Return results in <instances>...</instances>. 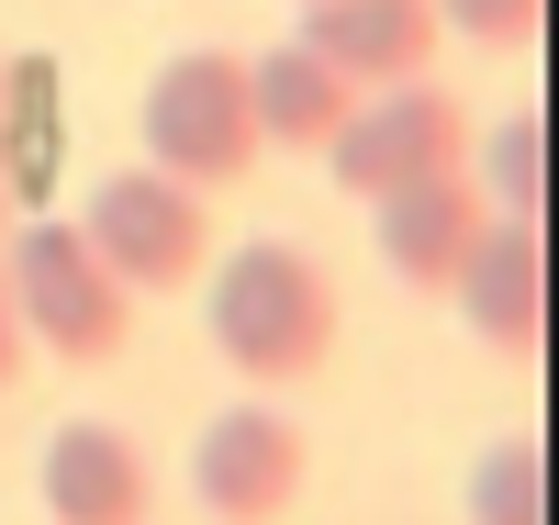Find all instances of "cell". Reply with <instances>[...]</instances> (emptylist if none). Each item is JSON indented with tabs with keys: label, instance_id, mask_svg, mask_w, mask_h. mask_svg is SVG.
Here are the masks:
<instances>
[{
	"label": "cell",
	"instance_id": "cell-1",
	"mask_svg": "<svg viewBox=\"0 0 559 525\" xmlns=\"http://www.w3.org/2000/svg\"><path fill=\"white\" fill-rule=\"evenodd\" d=\"M213 347H224V369H247L258 392L313 380L336 358V279H324V258L292 247V235L236 247L213 269Z\"/></svg>",
	"mask_w": 559,
	"mask_h": 525
},
{
	"label": "cell",
	"instance_id": "cell-2",
	"mask_svg": "<svg viewBox=\"0 0 559 525\" xmlns=\"http://www.w3.org/2000/svg\"><path fill=\"white\" fill-rule=\"evenodd\" d=\"M0 269H12V302H23V336L34 358H68V369H102L134 324V291L90 258L79 224H12L0 235Z\"/></svg>",
	"mask_w": 559,
	"mask_h": 525
},
{
	"label": "cell",
	"instance_id": "cell-3",
	"mask_svg": "<svg viewBox=\"0 0 559 525\" xmlns=\"http://www.w3.org/2000/svg\"><path fill=\"white\" fill-rule=\"evenodd\" d=\"M146 168H168L179 190H236L258 168V102H247V57L191 45L146 79Z\"/></svg>",
	"mask_w": 559,
	"mask_h": 525
},
{
	"label": "cell",
	"instance_id": "cell-4",
	"mask_svg": "<svg viewBox=\"0 0 559 525\" xmlns=\"http://www.w3.org/2000/svg\"><path fill=\"white\" fill-rule=\"evenodd\" d=\"M471 112L448 102L437 79H392L369 90V102H347V123L324 134V168H336L347 202H392V190H426L448 168H471Z\"/></svg>",
	"mask_w": 559,
	"mask_h": 525
},
{
	"label": "cell",
	"instance_id": "cell-5",
	"mask_svg": "<svg viewBox=\"0 0 559 525\" xmlns=\"http://www.w3.org/2000/svg\"><path fill=\"white\" fill-rule=\"evenodd\" d=\"M79 235H90V258H102L123 291H179V279L213 269V213H202V190H179L168 168H112L90 190Z\"/></svg>",
	"mask_w": 559,
	"mask_h": 525
},
{
	"label": "cell",
	"instance_id": "cell-6",
	"mask_svg": "<svg viewBox=\"0 0 559 525\" xmlns=\"http://www.w3.org/2000/svg\"><path fill=\"white\" fill-rule=\"evenodd\" d=\"M302 469H313L302 425L269 414V403H236V414L202 425V448H191V492H202L213 525H280V514L302 503Z\"/></svg>",
	"mask_w": 559,
	"mask_h": 525
},
{
	"label": "cell",
	"instance_id": "cell-7",
	"mask_svg": "<svg viewBox=\"0 0 559 525\" xmlns=\"http://www.w3.org/2000/svg\"><path fill=\"white\" fill-rule=\"evenodd\" d=\"M448 302L471 313V336L492 358H537L548 347V224L537 213H492L471 269L448 279Z\"/></svg>",
	"mask_w": 559,
	"mask_h": 525
},
{
	"label": "cell",
	"instance_id": "cell-8",
	"mask_svg": "<svg viewBox=\"0 0 559 525\" xmlns=\"http://www.w3.org/2000/svg\"><path fill=\"white\" fill-rule=\"evenodd\" d=\"M437 34H448L437 0H302L292 45H313L347 90H392V79H426Z\"/></svg>",
	"mask_w": 559,
	"mask_h": 525
},
{
	"label": "cell",
	"instance_id": "cell-9",
	"mask_svg": "<svg viewBox=\"0 0 559 525\" xmlns=\"http://www.w3.org/2000/svg\"><path fill=\"white\" fill-rule=\"evenodd\" d=\"M369 213H381V269L403 279V291H426V302L471 269L481 224H492V202H481L471 168H448V179H426V190H392V202H369Z\"/></svg>",
	"mask_w": 559,
	"mask_h": 525
},
{
	"label": "cell",
	"instance_id": "cell-10",
	"mask_svg": "<svg viewBox=\"0 0 559 525\" xmlns=\"http://www.w3.org/2000/svg\"><path fill=\"white\" fill-rule=\"evenodd\" d=\"M157 469L123 425H57L45 437V514L57 525H146Z\"/></svg>",
	"mask_w": 559,
	"mask_h": 525
},
{
	"label": "cell",
	"instance_id": "cell-11",
	"mask_svg": "<svg viewBox=\"0 0 559 525\" xmlns=\"http://www.w3.org/2000/svg\"><path fill=\"white\" fill-rule=\"evenodd\" d=\"M247 102H258V146H313L324 157V134L347 123L358 90L313 57V45H269V57L247 68Z\"/></svg>",
	"mask_w": 559,
	"mask_h": 525
},
{
	"label": "cell",
	"instance_id": "cell-12",
	"mask_svg": "<svg viewBox=\"0 0 559 525\" xmlns=\"http://www.w3.org/2000/svg\"><path fill=\"white\" fill-rule=\"evenodd\" d=\"M471 157H481V202L492 213H548V112H503L492 134H471Z\"/></svg>",
	"mask_w": 559,
	"mask_h": 525
},
{
	"label": "cell",
	"instance_id": "cell-13",
	"mask_svg": "<svg viewBox=\"0 0 559 525\" xmlns=\"http://www.w3.org/2000/svg\"><path fill=\"white\" fill-rule=\"evenodd\" d=\"M471 525H548V448L537 437H503L471 469Z\"/></svg>",
	"mask_w": 559,
	"mask_h": 525
},
{
	"label": "cell",
	"instance_id": "cell-14",
	"mask_svg": "<svg viewBox=\"0 0 559 525\" xmlns=\"http://www.w3.org/2000/svg\"><path fill=\"white\" fill-rule=\"evenodd\" d=\"M437 23H448V34H471V45H537L548 0H437Z\"/></svg>",
	"mask_w": 559,
	"mask_h": 525
},
{
	"label": "cell",
	"instance_id": "cell-15",
	"mask_svg": "<svg viewBox=\"0 0 559 525\" xmlns=\"http://www.w3.org/2000/svg\"><path fill=\"white\" fill-rule=\"evenodd\" d=\"M34 380V336H23V302H12V269H0V392Z\"/></svg>",
	"mask_w": 559,
	"mask_h": 525
},
{
	"label": "cell",
	"instance_id": "cell-16",
	"mask_svg": "<svg viewBox=\"0 0 559 525\" xmlns=\"http://www.w3.org/2000/svg\"><path fill=\"white\" fill-rule=\"evenodd\" d=\"M12 202H23V190H12V168H0V235H12Z\"/></svg>",
	"mask_w": 559,
	"mask_h": 525
},
{
	"label": "cell",
	"instance_id": "cell-17",
	"mask_svg": "<svg viewBox=\"0 0 559 525\" xmlns=\"http://www.w3.org/2000/svg\"><path fill=\"white\" fill-rule=\"evenodd\" d=\"M0 112H12V57H0Z\"/></svg>",
	"mask_w": 559,
	"mask_h": 525
}]
</instances>
